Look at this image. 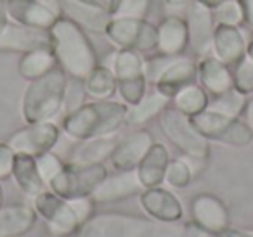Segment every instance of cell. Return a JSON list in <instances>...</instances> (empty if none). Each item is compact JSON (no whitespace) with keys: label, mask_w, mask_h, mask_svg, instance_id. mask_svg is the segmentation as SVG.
<instances>
[{"label":"cell","mask_w":253,"mask_h":237,"mask_svg":"<svg viewBox=\"0 0 253 237\" xmlns=\"http://www.w3.org/2000/svg\"><path fill=\"white\" fill-rule=\"evenodd\" d=\"M194 173L191 170L189 163L184 158L179 159H170L165 171V184H169L173 189H184L191 184Z\"/></svg>","instance_id":"obj_34"},{"label":"cell","mask_w":253,"mask_h":237,"mask_svg":"<svg viewBox=\"0 0 253 237\" xmlns=\"http://www.w3.org/2000/svg\"><path fill=\"white\" fill-rule=\"evenodd\" d=\"M37 213L33 206L9 204L0 206V237H21L33 229Z\"/></svg>","instance_id":"obj_25"},{"label":"cell","mask_w":253,"mask_h":237,"mask_svg":"<svg viewBox=\"0 0 253 237\" xmlns=\"http://www.w3.org/2000/svg\"><path fill=\"white\" fill-rule=\"evenodd\" d=\"M186 25L189 47L194 56L200 57L210 56L213 45V35L217 23H215L213 9L207 7L198 0H193L186 7Z\"/></svg>","instance_id":"obj_12"},{"label":"cell","mask_w":253,"mask_h":237,"mask_svg":"<svg viewBox=\"0 0 253 237\" xmlns=\"http://www.w3.org/2000/svg\"><path fill=\"white\" fill-rule=\"evenodd\" d=\"M33 209L37 216L45 222L52 237H68L77 234L80 229V220L71 208L70 201L54 194L52 191H43L33 198Z\"/></svg>","instance_id":"obj_10"},{"label":"cell","mask_w":253,"mask_h":237,"mask_svg":"<svg viewBox=\"0 0 253 237\" xmlns=\"http://www.w3.org/2000/svg\"><path fill=\"white\" fill-rule=\"evenodd\" d=\"M208 101H210V95L198 83L187 85L172 97L173 108L187 116H196L205 111L208 108Z\"/></svg>","instance_id":"obj_31"},{"label":"cell","mask_w":253,"mask_h":237,"mask_svg":"<svg viewBox=\"0 0 253 237\" xmlns=\"http://www.w3.org/2000/svg\"><path fill=\"white\" fill-rule=\"evenodd\" d=\"M73 208V211L77 213L78 220H80V225L85 223L92 215H94V208H95V202L90 196H85V198H77V199H68Z\"/></svg>","instance_id":"obj_40"},{"label":"cell","mask_w":253,"mask_h":237,"mask_svg":"<svg viewBox=\"0 0 253 237\" xmlns=\"http://www.w3.org/2000/svg\"><path fill=\"white\" fill-rule=\"evenodd\" d=\"M37 49H50L49 30H40L9 21L5 30L0 33V52L26 54Z\"/></svg>","instance_id":"obj_15"},{"label":"cell","mask_w":253,"mask_h":237,"mask_svg":"<svg viewBox=\"0 0 253 237\" xmlns=\"http://www.w3.org/2000/svg\"><path fill=\"white\" fill-rule=\"evenodd\" d=\"M104 35L116 49H132L137 52H153L158 45L156 25L146 18H122L111 16Z\"/></svg>","instance_id":"obj_7"},{"label":"cell","mask_w":253,"mask_h":237,"mask_svg":"<svg viewBox=\"0 0 253 237\" xmlns=\"http://www.w3.org/2000/svg\"><path fill=\"white\" fill-rule=\"evenodd\" d=\"M215 23L225 26H241L245 25V16L238 0H225L218 7L213 9Z\"/></svg>","instance_id":"obj_35"},{"label":"cell","mask_w":253,"mask_h":237,"mask_svg":"<svg viewBox=\"0 0 253 237\" xmlns=\"http://www.w3.org/2000/svg\"><path fill=\"white\" fill-rule=\"evenodd\" d=\"M211 237H253V230H243V229H225L220 234Z\"/></svg>","instance_id":"obj_45"},{"label":"cell","mask_w":253,"mask_h":237,"mask_svg":"<svg viewBox=\"0 0 253 237\" xmlns=\"http://www.w3.org/2000/svg\"><path fill=\"white\" fill-rule=\"evenodd\" d=\"M151 7V0H120L113 16L122 18H146Z\"/></svg>","instance_id":"obj_38"},{"label":"cell","mask_w":253,"mask_h":237,"mask_svg":"<svg viewBox=\"0 0 253 237\" xmlns=\"http://www.w3.org/2000/svg\"><path fill=\"white\" fill-rule=\"evenodd\" d=\"M198 2H201V4L207 5V7H210V9H215V7H218L222 2H225V0H198Z\"/></svg>","instance_id":"obj_48"},{"label":"cell","mask_w":253,"mask_h":237,"mask_svg":"<svg viewBox=\"0 0 253 237\" xmlns=\"http://www.w3.org/2000/svg\"><path fill=\"white\" fill-rule=\"evenodd\" d=\"M7 14L11 21L40 30H50L61 18L43 0H7Z\"/></svg>","instance_id":"obj_18"},{"label":"cell","mask_w":253,"mask_h":237,"mask_svg":"<svg viewBox=\"0 0 253 237\" xmlns=\"http://www.w3.org/2000/svg\"><path fill=\"white\" fill-rule=\"evenodd\" d=\"M9 14H7V0H0V33L4 32L5 26L9 25Z\"/></svg>","instance_id":"obj_46"},{"label":"cell","mask_w":253,"mask_h":237,"mask_svg":"<svg viewBox=\"0 0 253 237\" xmlns=\"http://www.w3.org/2000/svg\"><path fill=\"white\" fill-rule=\"evenodd\" d=\"M116 142H118V139L115 137V133L106 137H94V139L78 140L75 149L71 151L68 163H77V164L104 163L106 159H109Z\"/></svg>","instance_id":"obj_27"},{"label":"cell","mask_w":253,"mask_h":237,"mask_svg":"<svg viewBox=\"0 0 253 237\" xmlns=\"http://www.w3.org/2000/svg\"><path fill=\"white\" fill-rule=\"evenodd\" d=\"M169 163L170 153L167 149V146L162 142H155L151 146V149L146 153V156L142 158L139 166L135 168V173H137L142 187H160L165 182V171Z\"/></svg>","instance_id":"obj_23"},{"label":"cell","mask_w":253,"mask_h":237,"mask_svg":"<svg viewBox=\"0 0 253 237\" xmlns=\"http://www.w3.org/2000/svg\"><path fill=\"white\" fill-rule=\"evenodd\" d=\"M177 56H165V54L156 52L153 57L144 59V71H146V78H148V83H156L160 77H162L163 71L169 68V64L175 59Z\"/></svg>","instance_id":"obj_39"},{"label":"cell","mask_w":253,"mask_h":237,"mask_svg":"<svg viewBox=\"0 0 253 237\" xmlns=\"http://www.w3.org/2000/svg\"><path fill=\"white\" fill-rule=\"evenodd\" d=\"M4 204V189H2V184H0V206Z\"/></svg>","instance_id":"obj_50"},{"label":"cell","mask_w":253,"mask_h":237,"mask_svg":"<svg viewBox=\"0 0 253 237\" xmlns=\"http://www.w3.org/2000/svg\"><path fill=\"white\" fill-rule=\"evenodd\" d=\"M61 128L52 121L26 123V126L16 130L9 137L7 144L16 154H28V156H40V154L52 151L59 142Z\"/></svg>","instance_id":"obj_11"},{"label":"cell","mask_w":253,"mask_h":237,"mask_svg":"<svg viewBox=\"0 0 253 237\" xmlns=\"http://www.w3.org/2000/svg\"><path fill=\"white\" fill-rule=\"evenodd\" d=\"M142 191L144 187H142L135 170L116 171L115 175H108L95 187L90 198L94 199L95 204H108V202L122 201V199L132 198V196H139Z\"/></svg>","instance_id":"obj_16"},{"label":"cell","mask_w":253,"mask_h":237,"mask_svg":"<svg viewBox=\"0 0 253 237\" xmlns=\"http://www.w3.org/2000/svg\"><path fill=\"white\" fill-rule=\"evenodd\" d=\"M11 177L14 178L19 191L30 199L37 198L40 192L47 191V184L40 175L37 159L28 154H16Z\"/></svg>","instance_id":"obj_26"},{"label":"cell","mask_w":253,"mask_h":237,"mask_svg":"<svg viewBox=\"0 0 253 237\" xmlns=\"http://www.w3.org/2000/svg\"><path fill=\"white\" fill-rule=\"evenodd\" d=\"M248 42L241 26H225L217 25L213 35V45H211V56L229 68H234L243 57L246 56Z\"/></svg>","instance_id":"obj_19"},{"label":"cell","mask_w":253,"mask_h":237,"mask_svg":"<svg viewBox=\"0 0 253 237\" xmlns=\"http://www.w3.org/2000/svg\"><path fill=\"white\" fill-rule=\"evenodd\" d=\"M49 33L50 49L56 56L57 66L63 68L68 77L85 80V77L99 64L97 52L85 30L61 16L50 26Z\"/></svg>","instance_id":"obj_2"},{"label":"cell","mask_w":253,"mask_h":237,"mask_svg":"<svg viewBox=\"0 0 253 237\" xmlns=\"http://www.w3.org/2000/svg\"><path fill=\"white\" fill-rule=\"evenodd\" d=\"M68 75L56 66L43 77L28 81L21 99V116L26 123L50 121L63 109Z\"/></svg>","instance_id":"obj_4"},{"label":"cell","mask_w":253,"mask_h":237,"mask_svg":"<svg viewBox=\"0 0 253 237\" xmlns=\"http://www.w3.org/2000/svg\"><path fill=\"white\" fill-rule=\"evenodd\" d=\"M193 0H165V4L169 7H187Z\"/></svg>","instance_id":"obj_47"},{"label":"cell","mask_w":253,"mask_h":237,"mask_svg":"<svg viewBox=\"0 0 253 237\" xmlns=\"http://www.w3.org/2000/svg\"><path fill=\"white\" fill-rule=\"evenodd\" d=\"M158 123L163 135L179 153H182L184 158H194V159L203 161L210 158V140H207L198 132L191 116L169 106L158 116Z\"/></svg>","instance_id":"obj_6"},{"label":"cell","mask_w":253,"mask_h":237,"mask_svg":"<svg viewBox=\"0 0 253 237\" xmlns=\"http://www.w3.org/2000/svg\"><path fill=\"white\" fill-rule=\"evenodd\" d=\"M128 106L116 101L85 102L63 118V132L73 140H87L116 133L126 123Z\"/></svg>","instance_id":"obj_3"},{"label":"cell","mask_w":253,"mask_h":237,"mask_svg":"<svg viewBox=\"0 0 253 237\" xmlns=\"http://www.w3.org/2000/svg\"><path fill=\"white\" fill-rule=\"evenodd\" d=\"M108 177V170L99 164L64 163L63 170L50 180L47 187L64 199H77L90 196L99 184Z\"/></svg>","instance_id":"obj_9"},{"label":"cell","mask_w":253,"mask_h":237,"mask_svg":"<svg viewBox=\"0 0 253 237\" xmlns=\"http://www.w3.org/2000/svg\"><path fill=\"white\" fill-rule=\"evenodd\" d=\"M198 80V61H193L191 57L177 56L169 64L162 77L156 80L155 88L167 97L172 99L179 90L191 83H196Z\"/></svg>","instance_id":"obj_20"},{"label":"cell","mask_w":253,"mask_h":237,"mask_svg":"<svg viewBox=\"0 0 253 237\" xmlns=\"http://www.w3.org/2000/svg\"><path fill=\"white\" fill-rule=\"evenodd\" d=\"M193 222L200 232L217 236L222 230L229 229V209L224 201L213 194H198L191 202Z\"/></svg>","instance_id":"obj_13"},{"label":"cell","mask_w":253,"mask_h":237,"mask_svg":"<svg viewBox=\"0 0 253 237\" xmlns=\"http://www.w3.org/2000/svg\"><path fill=\"white\" fill-rule=\"evenodd\" d=\"M241 119L246 123V126H248V128L253 132V94L246 99V104H245V109H243Z\"/></svg>","instance_id":"obj_44"},{"label":"cell","mask_w":253,"mask_h":237,"mask_svg":"<svg viewBox=\"0 0 253 237\" xmlns=\"http://www.w3.org/2000/svg\"><path fill=\"white\" fill-rule=\"evenodd\" d=\"M57 66L56 56L52 49H37L21 56L18 63V73L26 81L37 80Z\"/></svg>","instance_id":"obj_29"},{"label":"cell","mask_w":253,"mask_h":237,"mask_svg":"<svg viewBox=\"0 0 253 237\" xmlns=\"http://www.w3.org/2000/svg\"><path fill=\"white\" fill-rule=\"evenodd\" d=\"M191 119L198 132L210 142L225 144L231 147H246L253 140V132L241 118H231L207 108L200 115L191 116Z\"/></svg>","instance_id":"obj_8"},{"label":"cell","mask_w":253,"mask_h":237,"mask_svg":"<svg viewBox=\"0 0 253 237\" xmlns=\"http://www.w3.org/2000/svg\"><path fill=\"white\" fill-rule=\"evenodd\" d=\"M189 225L158 222L128 213H94L75 237H194Z\"/></svg>","instance_id":"obj_1"},{"label":"cell","mask_w":253,"mask_h":237,"mask_svg":"<svg viewBox=\"0 0 253 237\" xmlns=\"http://www.w3.org/2000/svg\"><path fill=\"white\" fill-rule=\"evenodd\" d=\"M198 81L210 97H217L234 88L231 68L211 54L198 59Z\"/></svg>","instance_id":"obj_21"},{"label":"cell","mask_w":253,"mask_h":237,"mask_svg":"<svg viewBox=\"0 0 253 237\" xmlns=\"http://www.w3.org/2000/svg\"><path fill=\"white\" fill-rule=\"evenodd\" d=\"M43 237H52V236H43Z\"/></svg>","instance_id":"obj_51"},{"label":"cell","mask_w":253,"mask_h":237,"mask_svg":"<svg viewBox=\"0 0 253 237\" xmlns=\"http://www.w3.org/2000/svg\"><path fill=\"white\" fill-rule=\"evenodd\" d=\"M116 78V90L126 106H134L146 95L148 78L144 71V57L132 49H118L109 54V63Z\"/></svg>","instance_id":"obj_5"},{"label":"cell","mask_w":253,"mask_h":237,"mask_svg":"<svg viewBox=\"0 0 253 237\" xmlns=\"http://www.w3.org/2000/svg\"><path fill=\"white\" fill-rule=\"evenodd\" d=\"M234 88L245 95L253 94V59L245 56L232 70Z\"/></svg>","instance_id":"obj_36"},{"label":"cell","mask_w":253,"mask_h":237,"mask_svg":"<svg viewBox=\"0 0 253 237\" xmlns=\"http://www.w3.org/2000/svg\"><path fill=\"white\" fill-rule=\"evenodd\" d=\"M246 97L248 95L241 94L236 88H231L229 92L222 95H217V97H210L208 101V109L211 111L222 113L225 116H231V118H241L243 109H245L246 104Z\"/></svg>","instance_id":"obj_32"},{"label":"cell","mask_w":253,"mask_h":237,"mask_svg":"<svg viewBox=\"0 0 253 237\" xmlns=\"http://www.w3.org/2000/svg\"><path fill=\"white\" fill-rule=\"evenodd\" d=\"M85 92L87 97L94 101H108L116 94V78L113 70L104 64H97L90 73L85 77Z\"/></svg>","instance_id":"obj_30"},{"label":"cell","mask_w":253,"mask_h":237,"mask_svg":"<svg viewBox=\"0 0 253 237\" xmlns=\"http://www.w3.org/2000/svg\"><path fill=\"white\" fill-rule=\"evenodd\" d=\"M172 99L155 88L153 92H146V95L134 106H128L126 113V123L134 126H141L151 119L158 118L163 111L170 106Z\"/></svg>","instance_id":"obj_28"},{"label":"cell","mask_w":253,"mask_h":237,"mask_svg":"<svg viewBox=\"0 0 253 237\" xmlns=\"http://www.w3.org/2000/svg\"><path fill=\"white\" fill-rule=\"evenodd\" d=\"M80 2L92 5V7L102 9V11L109 12V14H115V11H116V7H118L120 0H80Z\"/></svg>","instance_id":"obj_42"},{"label":"cell","mask_w":253,"mask_h":237,"mask_svg":"<svg viewBox=\"0 0 253 237\" xmlns=\"http://www.w3.org/2000/svg\"><path fill=\"white\" fill-rule=\"evenodd\" d=\"M85 97H87V92H85V83L80 78L68 77L66 88H64V97H63V113L64 116L70 115V113L77 111L78 108L85 104Z\"/></svg>","instance_id":"obj_33"},{"label":"cell","mask_w":253,"mask_h":237,"mask_svg":"<svg viewBox=\"0 0 253 237\" xmlns=\"http://www.w3.org/2000/svg\"><path fill=\"white\" fill-rule=\"evenodd\" d=\"M35 159H37V166H39L40 175H42L43 182H45L47 185L50 184V180H52L64 166L61 158L57 156V154H54L52 151H47V153L40 154V156H37Z\"/></svg>","instance_id":"obj_37"},{"label":"cell","mask_w":253,"mask_h":237,"mask_svg":"<svg viewBox=\"0 0 253 237\" xmlns=\"http://www.w3.org/2000/svg\"><path fill=\"white\" fill-rule=\"evenodd\" d=\"M16 153L7 142H0V180H5L12 175Z\"/></svg>","instance_id":"obj_41"},{"label":"cell","mask_w":253,"mask_h":237,"mask_svg":"<svg viewBox=\"0 0 253 237\" xmlns=\"http://www.w3.org/2000/svg\"><path fill=\"white\" fill-rule=\"evenodd\" d=\"M245 16V25L253 30V0H238Z\"/></svg>","instance_id":"obj_43"},{"label":"cell","mask_w":253,"mask_h":237,"mask_svg":"<svg viewBox=\"0 0 253 237\" xmlns=\"http://www.w3.org/2000/svg\"><path fill=\"white\" fill-rule=\"evenodd\" d=\"M156 30H158V45L155 52L165 56H184L186 49L189 47L186 19L175 14L167 16L156 25Z\"/></svg>","instance_id":"obj_22"},{"label":"cell","mask_w":253,"mask_h":237,"mask_svg":"<svg viewBox=\"0 0 253 237\" xmlns=\"http://www.w3.org/2000/svg\"><path fill=\"white\" fill-rule=\"evenodd\" d=\"M153 144H155V137L149 130L141 128L137 132L128 133L123 139H118L109 156V163L116 171L135 170Z\"/></svg>","instance_id":"obj_14"},{"label":"cell","mask_w":253,"mask_h":237,"mask_svg":"<svg viewBox=\"0 0 253 237\" xmlns=\"http://www.w3.org/2000/svg\"><path fill=\"white\" fill-rule=\"evenodd\" d=\"M141 206L151 218L165 223H177L182 220L184 208L175 194L163 187L144 189L141 192Z\"/></svg>","instance_id":"obj_17"},{"label":"cell","mask_w":253,"mask_h":237,"mask_svg":"<svg viewBox=\"0 0 253 237\" xmlns=\"http://www.w3.org/2000/svg\"><path fill=\"white\" fill-rule=\"evenodd\" d=\"M61 7H63L64 18L75 21L85 32L102 33V35H104L106 26L113 16L102 9L84 4L80 0H61Z\"/></svg>","instance_id":"obj_24"},{"label":"cell","mask_w":253,"mask_h":237,"mask_svg":"<svg viewBox=\"0 0 253 237\" xmlns=\"http://www.w3.org/2000/svg\"><path fill=\"white\" fill-rule=\"evenodd\" d=\"M246 56H248L250 59H253V40H252V42H248V49H246Z\"/></svg>","instance_id":"obj_49"}]
</instances>
